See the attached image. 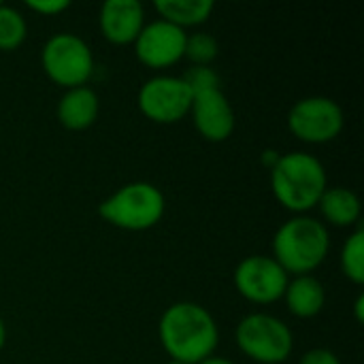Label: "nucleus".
<instances>
[{"label": "nucleus", "mask_w": 364, "mask_h": 364, "mask_svg": "<svg viewBox=\"0 0 364 364\" xmlns=\"http://www.w3.org/2000/svg\"><path fill=\"white\" fill-rule=\"evenodd\" d=\"M158 335L171 360L198 364L213 356L220 343V328L211 311L192 301H179L164 309Z\"/></svg>", "instance_id": "obj_1"}, {"label": "nucleus", "mask_w": 364, "mask_h": 364, "mask_svg": "<svg viewBox=\"0 0 364 364\" xmlns=\"http://www.w3.org/2000/svg\"><path fill=\"white\" fill-rule=\"evenodd\" d=\"M328 188L324 164L307 151H288L271 166V190L279 205L296 215H305L318 207L320 196Z\"/></svg>", "instance_id": "obj_2"}, {"label": "nucleus", "mask_w": 364, "mask_h": 364, "mask_svg": "<svg viewBox=\"0 0 364 364\" xmlns=\"http://www.w3.org/2000/svg\"><path fill=\"white\" fill-rule=\"evenodd\" d=\"M271 247V256L288 275H311L331 252V232L311 215H294L277 228Z\"/></svg>", "instance_id": "obj_3"}, {"label": "nucleus", "mask_w": 364, "mask_h": 364, "mask_svg": "<svg viewBox=\"0 0 364 364\" xmlns=\"http://www.w3.org/2000/svg\"><path fill=\"white\" fill-rule=\"evenodd\" d=\"M166 211L162 190L149 181H130L98 205V215L122 230L154 228Z\"/></svg>", "instance_id": "obj_4"}, {"label": "nucleus", "mask_w": 364, "mask_h": 364, "mask_svg": "<svg viewBox=\"0 0 364 364\" xmlns=\"http://www.w3.org/2000/svg\"><path fill=\"white\" fill-rule=\"evenodd\" d=\"M239 350L260 364L286 363L294 350V335L290 326L271 316V314H250L245 316L235 331Z\"/></svg>", "instance_id": "obj_5"}, {"label": "nucleus", "mask_w": 364, "mask_h": 364, "mask_svg": "<svg viewBox=\"0 0 364 364\" xmlns=\"http://www.w3.org/2000/svg\"><path fill=\"white\" fill-rule=\"evenodd\" d=\"M41 64L47 77L66 90L85 85L94 73L90 45L73 32H58L49 36L41 51Z\"/></svg>", "instance_id": "obj_6"}, {"label": "nucleus", "mask_w": 364, "mask_h": 364, "mask_svg": "<svg viewBox=\"0 0 364 364\" xmlns=\"http://www.w3.org/2000/svg\"><path fill=\"white\" fill-rule=\"evenodd\" d=\"M288 128L305 143H328L343 130V109L328 96L301 98L288 113Z\"/></svg>", "instance_id": "obj_7"}, {"label": "nucleus", "mask_w": 364, "mask_h": 364, "mask_svg": "<svg viewBox=\"0 0 364 364\" xmlns=\"http://www.w3.org/2000/svg\"><path fill=\"white\" fill-rule=\"evenodd\" d=\"M192 98L194 94L181 77L156 75L141 85L136 105L147 119L156 124H175L190 113Z\"/></svg>", "instance_id": "obj_8"}, {"label": "nucleus", "mask_w": 364, "mask_h": 364, "mask_svg": "<svg viewBox=\"0 0 364 364\" xmlns=\"http://www.w3.org/2000/svg\"><path fill=\"white\" fill-rule=\"evenodd\" d=\"M237 292L258 305H271L284 299L290 275L273 256H247L243 258L232 275Z\"/></svg>", "instance_id": "obj_9"}, {"label": "nucleus", "mask_w": 364, "mask_h": 364, "mask_svg": "<svg viewBox=\"0 0 364 364\" xmlns=\"http://www.w3.org/2000/svg\"><path fill=\"white\" fill-rule=\"evenodd\" d=\"M188 32L166 19L145 21L143 30L134 38L136 58L149 68H168L183 58Z\"/></svg>", "instance_id": "obj_10"}, {"label": "nucleus", "mask_w": 364, "mask_h": 364, "mask_svg": "<svg viewBox=\"0 0 364 364\" xmlns=\"http://www.w3.org/2000/svg\"><path fill=\"white\" fill-rule=\"evenodd\" d=\"M190 115L196 130L211 143H222L235 132V109L222 87L194 94Z\"/></svg>", "instance_id": "obj_11"}, {"label": "nucleus", "mask_w": 364, "mask_h": 364, "mask_svg": "<svg viewBox=\"0 0 364 364\" xmlns=\"http://www.w3.org/2000/svg\"><path fill=\"white\" fill-rule=\"evenodd\" d=\"M98 26L109 43H134L145 26V9L139 0H107L100 6Z\"/></svg>", "instance_id": "obj_12"}, {"label": "nucleus", "mask_w": 364, "mask_h": 364, "mask_svg": "<svg viewBox=\"0 0 364 364\" xmlns=\"http://www.w3.org/2000/svg\"><path fill=\"white\" fill-rule=\"evenodd\" d=\"M98 111H100L98 94L87 85L66 90L60 96L58 107H55V115H58L60 124L68 130L90 128L96 122Z\"/></svg>", "instance_id": "obj_13"}, {"label": "nucleus", "mask_w": 364, "mask_h": 364, "mask_svg": "<svg viewBox=\"0 0 364 364\" xmlns=\"http://www.w3.org/2000/svg\"><path fill=\"white\" fill-rule=\"evenodd\" d=\"M288 311L296 318H314L326 305V288L314 275H294L284 292Z\"/></svg>", "instance_id": "obj_14"}, {"label": "nucleus", "mask_w": 364, "mask_h": 364, "mask_svg": "<svg viewBox=\"0 0 364 364\" xmlns=\"http://www.w3.org/2000/svg\"><path fill=\"white\" fill-rule=\"evenodd\" d=\"M318 207L326 224L337 226V228H350L358 224L360 213H363L358 194L343 186H328L324 194L320 196Z\"/></svg>", "instance_id": "obj_15"}, {"label": "nucleus", "mask_w": 364, "mask_h": 364, "mask_svg": "<svg viewBox=\"0 0 364 364\" xmlns=\"http://www.w3.org/2000/svg\"><path fill=\"white\" fill-rule=\"evenodd\" d=\"M154 6L160 13V19H166L183 30L188 26L205 23L215 9L213 0H154Z\"/></svg>", "instance_id": "obj_16"}, {"label": "nucleus", "mask_w": 364, "mask_h": 364, "mask_svg": "<svg viewBox=\"0 0 364 364\" xmlns=\"http://www.w3.org/2000/svg\"><path fill=\"white\" fill-rule=\"evenodd\" d=\"M339 264L343 275L356 286L364 284V230L356 228L343 243Z\"/></svg>", "instance_id": "obj_17"}, {"label": "nucleus", "mask_w": 364, "mask_h": 364, "mask_svg": "<svg viewBox=\"0 0 364 364\" xmlns=\"http://www.w3.org/2000/svg\"><path fill=\"white\" fill-rule=\"evenodd\" d=\"M28 36V23L15 6L0 2V51L17 49Z\"/></svg>", "instance_id": "obj_18"}, {"label": "nucleus", "mask_w": 364, "mask_h": 364, "mask_svg": "<svg viewBox=\"0 0 364 364\" xmlns=\"http://www.w3.org/2000/svg\"><path fill=\"white\" fill-rule=\"evenodd\" d=\"M220 45L213 34L209 32H194L186 36V49L183 58L192 62V66H211V62L218 58Z\"/></svg>", "instance_id": "obj_19"}, {"label": "nucleus", "mask_w": 364, "mask_h": 364, "mask_svg": "<svg viewBox=\"0 0 364 364\" xmlns=\"http://www.w3.org/2000/svg\"><path fill=\"white\" fill-rule=\"evenodd\" d=\"M181 79L186 81V85L192 90V94H198V92H205V90H218L222 87V81H220V75L215 68L211 66H190Z\"/></svg>", "instance_id": "obj_20"}, {"label": "nucleus", "mask_w": 364, "mask_h": 364, "mask_svg": "<svg viewBox=\"0 0 364 364\" xmlns=\"http://www.w3.org/2000/svg\"><path fill=\"white\" fill-rule=\"evenodd\" d=\"M299 364H341L339 356L326 348H314L301 356Z\"/></svg>", "instance_id": "obj_21"}, {"label": "nucleus", "mask_w": 364, "mask_h": 364, "mask_svg": "<svg viewBox=\"0 0 364 364\" xmlns=\"http://www.w3.org/2000/svg\"><path fill=\"white\" fill-rule=\"evenodd\" d=\"M70 6L68 0H28V9L41 13V15H58Z\"/></svg>", "instance_id": "obj_22"}, {"label": "nucleus", "mask_w": 364, "mask_h": 364, "mask_svg": "<svg viewBox=\"0 0 364 364\" xmlns=\"http://www.w3.org/2000/svg\"><path fill=\"white\" fill-rule=\"evenodd\" d=\"M354 314H356V322H364V296L358 294L356 303H354Z\"/></svg>", "instance_id": "obj_23"}, {"label": "nucleus", "mask_w": 364, "mask_h": 364, "mask_svg": "<svg viewBox=\"0 0 364 364\" xmlns=\"http://www.w3.org/2000/svg\"><path fill=\"white\" fill-rule=\"evenodd\" d=\"M277 158H279V154H277V151H273V149H267V151L262 154V162L269 166V171H271V166L277 162Z\"/></svg>", "instance_id": "obj_24"}, {"label": "nucleus", "mask_w": 364, "mask_h": 364, "mask_svg": "<svg viewBox=\"0 0 364 364\" xmlns=\"http://www.w3.org/2000/svg\"><path fill=\"white\" fill-rule=\"evenodd\" d=\"M198 364H235L232 360H228V358H222V356H209V358H205L203 363H198Z\"/></svg>", "instance_id": "obj_25"}, {"label": "nucleus", "mask_w": 364, "mask_h": 364, "mask_svg": "<svg viewBox=\"0 0 364 364\" xmlns=\"http://www.w3.org/2000/svg\"><path fill=\"white\" fill-rule=\"evenodd\" d=\"M4 343H6V326H4V322L0 318V350L4 348Z\"/></svg>", "instance_id": "obj_26"}, {"label": "nucleus", "mask_w": 364, "mask_h": 364, "mask_svg": "<svg viewBox=\"0 0 364 364\" xmlns=\"http://www.w3.org/2000/svg\"><path fill=\"white\" fill-rule=\"evenodd\" d=\"M166 364H186V363H177V360H171V363H166Z\"/></svg>", "instance_id": "obj_27"}]
</instances>
